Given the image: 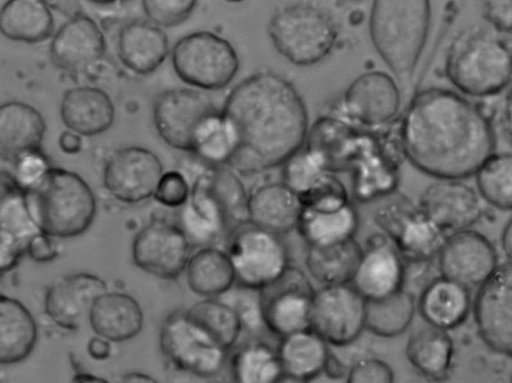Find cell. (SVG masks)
Here are the masks:
<instances>
[{
	"instance_id": "obj_2",
	"label": "cell",
	"mask_w": 512,
	"mask_h": 383,
	"mask_svg": "<svg viewBox=\"0 0 512 383\" xmlns=\"http://www.w3.org/2000/svg\"><path fill=\"white\" fill-rule=\"evenodd\" d=\"M221 110L239 138L228 164L238 174L247 176L283 165L306 142L305 103L293 84L275 72H256L240 81Z\"/></svg>"
},
{
	"instance_id": "obj_38",
	"label": "cell",
	"mask_w": 512,
	"mask_h": 383,
	"mask_svg": "<svg viewBox=\"0 0 512 383\" xmlns=\"http://www.w3.org/2000/svg\"><path fill=\"white\" fill-rule=\"evenodd\" d=\"M230 370L238 383H275L283 378L277 348L261 340L238 347L231 357Z\"/></svg>"
},
{
	"instance_id": "obj_46",
	"label": "cell",
	"mask_w": 512,
	"mask_h": 383,
	"mask_svg": "<svg viewBox=\"0 0 512 383\" xmlns=\"http://www.w3.org/2000/svg\"><path fill=\"white\" fill-rule=\"evenodd\" d=\"M387 198L388 200L376 210L374 222L381 232L393 241L404 223L416 212L418 204L405 194L396 191L389 194Z\"/></svg>"
},
{
	"instance_id": "obj_45",
	"label": "cell",
	"mask_w": 512,
	"mask_h": 383,
	"mask_svg": "<svg viewBox=\"0 0 512 383\" xmlns=\"http://www.w3.org/2000/svg\"><path fill=\"white\" fill-rule=\"evenodd\" d=\"M300 198L303 207L320 211L335 210L351 202L347 188L332 171Z\"/></svg>"
},
{
	"instance_id": "obj_50",
	"label": "cell",
	"mask_w": 512,
	"mask_h": 383,
	"mask_svg": "<svg viewBox=\"0 0 512 383\" xmlns=\"http://www.w3.org/2000/svg\"><path fill=\"white\" fill-rule=\"evenodd\" d=\"M191 187L178 171H168L161 176L154 199L164 206L175 208L183 206L189 199Z\"/></svg>"
},
{
	"instance_id": "obj_6",
	"label": "cell",
	"mask_w": 512,
	"mask_h": 383,
	"mask_svg": "<svg viewBox=\"0 0 512 383\" xmlns=\"http://www.w3.org/2000/svg\"><path fill=\"white\" fill-rule=\"evenodd\" d=\"M268 35L277 52L296 66H311L334 48L338 30L324 10L297 3L278 10L268 23Z\"/></svg>"
},
{
	"instance_id": "obj_62",
	"label": "cell",
	"mask_w": 512,
	"mask_h": 383,
	"mask_svg": "<svg viewBox=\"0 0 512 383\" xmlns=\"http://www.w3.org/2000/svg\"><path fill=\"white\" fill-rule=\"evenodd\" d=\"M511 381H512V375H511Z\"/></svg>"
},
{
	"instance_id": "obj_59",
	"label": "cell",
	"mask_w": 512,
	"mask_h": 383,
	"mask_svg": "<svg viewBox=\"0 0 512 383\" xmlns=\"http://www.w3.org/2000/svg\"><path fill=\"white\" fill-rule=\"evenodd\" d=\"M87 1L94 3V4L106 5V4H112V3H115L118 1H123V0H87Z\"/></svg>"
},
{
	"instance_id": "obj_37",
	"label": "cell",
	"mask_w": 512,
	"mask_h": 383,
	"mask_svg": "<svg viewBox=\"0 0 512 383\" xmlns=\"http://www.w3.org/2000/svg\"><path fill=\"white\" fill-rule=\"evenodd\" d=\"M416 307L414 294L404 288L380 299L366 300L365 329L378 337H397L411 325Z\"/></svg>"
},
{
	"instance_id": "obj_39",
	"label": "cell",
	"mask_w": 512,
	"mask_h": 383,
	"mask_svg": "<svg viewBox=\"0 0 512 383\" xmlns=\"http://www.w3.org/2000/svg\"><path fill=\"white\" fill-rule=\"evenodd\" d=\"M446 237L445 231L418 206L393 242L405 262H427L438 256Z\"/></svg>"
},
{
	"instance_id": "obj_43",
	"label": "cell",
	"mask_w": 512,
	"mask_h": 383,
	"mask_svg": "<svg viewBox=\"0 0 512 383\" xmlns=\"http://www.w3.org/2000/svg\"><path fill=\"white\" fill-rule=\"evenodd\" d=\"M282 166L281 181L299 196L314 187L331 171L325 158L305 144Z\"/></svg>"
},
{
	"instance_id": "obj_9",
	"label": "cell",
	"mask_w": 512,
	"mask_h": 383,
	"mask_svg": "<svg viewBox=\"0 0 512 383\" xmlns=\"http://www.w3.org/2000/svg\"><path fill=\"white\" fill-rule=\"evenodd\" d=\"M160 348L177 368L199 377H212L223 368L228 350L186 311L166 317L160 330Z\"/></svg>"
},
{
	"instance_id": "obj_48",
	"label": "cell",
	"mask_w": 512,
	"mask_h": 383,
	"mask_svg": "<svg viewBox=\"0 0 512 383\" xmlns=\"http://www.w3.org/2000/svg\"><path fill=\"white\" fill-rule=\"evenodd\" d=\"M394 373L390 365L375 356L364 354L354 358L346 376L349 383H391Z\"/></svg>"
},
{
	"instance_id": "obj_61",
	"label": "cell",
	"mask_w": 512,
	"mask_h": 383,
	"mask_svg": "<svg viewBox=\"0 0 512 383\" xmlns=\"http://www.w3.org/2000/svg\"><path fill=\"white\" fill-rule=\"evenodd\" d=\"M350 1H359V0H350Z\"/></svg>"
},
{
	"instance_id": "obj_52",
	"label": "cell",
	"mask_w": 512,
	"mask_h": 383,
	"mask_svg": "<svg viewBox=\"0 0 512 383\" xmlns=\"http://www.w3.org/2000/svg\"><path fill=\"white\" fill-rule=\"evenodd\" d=\"M51 237L46 233L39 232L31 239L27 252L33 260L48 262L57 256V247Z\"/></svg>"
},
{
	"instance_id": "obj_29",
	"label": "cell",
	"mask_w": 512,
	"mask_h": 383,
	"mask_svg": "<svg viewBox=\"0 0 512 383\" xmlns=\"http://www.w3.org/2000/svg\"><path fill=\"white\" fill-rule=\"evenodd\" d=\"M417 308L427 324L444 330L455 328L469 314V289L440 275L421 290Z\"/></svg>"
},
{
	"instance_id": "obj_55",
	"label": "cell",
	"mask_w": 512,
	"mask_h": 383,
	"mask_svg": "<svg viewBox=\"0 0 512 383\" xmlns=\"http://www.w3.org/2000/svg\"><path fill=\"white\" fill-rule=\"evenodd\" d=\"M89 355L96 360H104L110 355L109 340L101 336L92 337L87 344Z\"/></svg>"
},
{
	"instance_id": "obj_27",
	"label": "cell",
	"mask_w": 512,
	"mask_h": 383,
	"mask_svg": "<svg viewBox=\"0 0 512 383\" xmlns=\"http://www.w3.org/2000/svg\"><path fill=\"white\" fill-rule=\"evenodd\" d=\"M277 352L283 369L282 380L310 382L325 368L329 344L311 327L280 338Z\"/></svg>"
},
{
	"instance_id": "obj_60",
	"label": "cell",
	"mask_w": 512,
	"mask_h": 383,
	"mask_svg": "<svg viewBox=\"0 0 512 383\" xmlns=\"http://www.w3.org/2000/svg\"><path fill=\"white\" fill-rule=\"evenodd\" d=\"M228 2H241L242 0H227Z\"/></svg>"
},
{
	"instance_id": "obj_5",
	"label": "cell",
	"mask_w": 512,
	"mask_h": 383,
	"mask_svg": "<svg viewBox=\"0 0 512 383\" xmlns=\"http://www.w3.org/2000/svg\"><path fill=\"white\" fill-rule=\"evenodd\" d=\"M30 215L41 232L69 238L84 233L94 220L96 199L87 182L75 172L51 167L25 190Z\"/></svg>"
},
{
	"instance_id": "obj_51",
	"label": "cell",
	"mask_w": 512,
	"mask_h": 383,
	"mask_svg": "<svg viewBox=\"0 0 512 383\" xmlns=\"http://www.w3.org/2000/svg\"><path fill=\"white\" fill-rule=\"evenodd\" d=\"M480 7L489 27L512 36V0H480Z\"/></svg>"
},
{
	"instance_id": "obj_58",
	"label": "cell",
	"mask_w": 512,
	"mask_h": 383,
	"mask_svg": "<svg viewBox=\"0 0 512 383\" xmlns=\"http://www.w3.org/2000/svg\"><path fill=\"white\" fill-rule=\"evenodd\" d=\"M123 382H156L151 376L140 372H130L122 376Z\"/></svg>"
},
{
	"instance_id": "obj_4",
	"label": "cell",
	"mask_w": 512,
	"mask_h": 383,
	"mask_svg": "<svg viewBox=\"0 0 512 383\" xmlns=\"http://www.w3.org/2000/svg\"><path fill=\"white\" fill-rule=\"evenodd\" d=\"M489 27H469L449 42L444 75L455 90L470 98H491L512 85V43Z\"/></svg>"
},
{
	"instance_id": "obj_40",
	"label": "cell",
	"mask_w": 512,
	"mask_h": 383,
	"mask_svg": "<svg viewBox=\"0 0 512 383\" xmlns=\"http://www.w3.org/2000/svg\"><path fill=\"white\" fill-rule=\"evenodd\" d=\"M197 179L220 204L230 222L247 221L248 192L238 173L228 165L209 166Z\"/></svg>"
},
{
	"instance_id": "obj_33",
	"label": "cell",
	"mask_w": 512,
	"mask_h": 383,
	"mask_svg": "<svg viewBox=\"0 0 512 383\" xmlns=\"http://www.w3.org/2000/svg\"><path fill=\"white\" fill-rule=\"evenodd\" d=\"M186 275L190 289L207 298L221 296L236 283L234 268L226 249L215 245L201 247L190 257Z\"/></svg>"
},
{
	"instance_id": "obj_28",
	"label": "cell",
	"mask_w": 512,
	"mask_h": 383,
	"mask_svg": "<svg viewBox=\"0 0 512 383\" xmlns=\"http://www.w3.org/2000/svg\"><path fill=\"white\" fill-rule=\"evenodd\" d=\"M46 131L41 113L21 101L3 103L0 108V152L14 161L21 154L40 149Z\"/></svg>"
},
{
	"instance_id": "obj_57",
	"label": "cell",
	"mask_w": 512,
	"mask_h": 383,
	"mask_svg": "<svg viewBox=\"0 0 512 383\" xmlns=\"http://www.w3.org/2000/svg\"><path fill=\"white\" fill-rule=\"evenodd\" d=\"M501 244L505 255L512 260V217L506 223L502 236Z\"/></svg>"
},
{
	"instance_id": "obj_10",
	"label": "cell",
	"mask_w": 512,
	"mask_h": 383,
	"mask_svg": "<svg viewBox=\"0 0 512 383\" xmlns=\"http://www.w3.org/2000/svg\"><path fill=\"white\" fill-rule=\"evenodd\" d=\"M366 299L351 283L323 285L315 290L310 327L329 345L354 344L365 329Z\"/></svg>"
},
{
	"instance_id": "obj_44",
	"label": "cell",
	"mask_w": 512,
	"mask_h": 383,
	"mask_svg": "<svg viewBox=\"0 0 512 383\" xmlns=\"http://www.w3.org/2000/svg\"><path fill=\"white\" fill-rule=\"evenodd\" d=\"M218 298L234 310L243 331L256 335L266 329L260 290L235 283Z\"/></svg>"
},
{
	"instance_id": "obj_16",
	"label": "cell",
	"mask_w": 512,
	"mask_h": 383,
	"mask_svg": "<svg viewBox=\"0 0 512 383\" xmlns=\"http://www.w3.org/2000/svg\"><path fill=\"white\" fill-rule=\"evenodd\" d=\"M162 175V163L154 152L140 146H128L108 158L103 183L118 201L138 203L154 195Z\"/></svg>"
},
{
	"instance_id": "obj_32",
	"label": "cell",
	"mask_w": 512,
	"mask_h": 383,
	"mask_svg": "<svg viewBox=\"0 0 512 383\" xmlns=\"http://www.w3.org/2000/svg\"><path fill=\"white\" fill-rule=\"evenodd\" d=\"M37 340V326L29 310L18 300L0 298V362L13 364L24 360Z\"/></svg>"
},
{
	"instance_id": "obj_26",
	"label": "cell",
	"mask_w": 512,
	"mask_h": 383,
	"mask_svg": "<svg viewBox=\"0 0 512 383\" xmlns=\"http://www.w3.org/2000/svg\"><path fill=\"white\" fill-rule=\"evenodd\" d=\"M88 321L96 335L122 342L138 335L144 316L139 303L131 295L107 291L94 301Z\"/></svg>"
},
{
	"instance_id": "obj_42",
	"label": "cell",
	"mask_w": 512,
	"mask_h": 383,
	"mask_svg": "<svg viewBox=\"0 0 512 383\" xmlns=\"http://www.w3.org/2000/svg\"><path fill=\"white\" fill-rule=\"evenodd\" d=\"M185 311L228 351L236 344L243 331L234 310L219 298H206Z\"/></svg>"
},
{
	"instance_id": "obj_36",
	"label": "cell",
	"mask_w": 512,
	"mask_h": 383,
	"mask_svg": "<svg viewBox=\"0 0 512 383\" xmlns=\"http://www.w3.org/2000/svg\"><path fill=\"white\" fill-rule=\"evenodd\" d=\"M238 147L239 138L233 124L217 109L197 127L191 152L209 166H221L229 164Z\"/></svg>"
},
{
	"instance_id": "obj_56",
	"label": "cell",
	"mask_w": 512,
	"mask_h": 383,
	"mask_svg": "<svg viewBox=\"0 0 512 383\" xmlns=\"http://www.w3.org/2000/svg\"><path fill=\"white\" fill-rule=\"evenodd\" d=\"M51 9L58 11L68 18L76 16L81 12L79 0H43Z\"/></svg>"
},
{
	"instance_id": "obj_54",
	"label": "cell",
	"mask_w": 512,
	"mask_h": 383,
	"mask_svg": "<svg viewBox=\"0 0 512 383\" xmlns=\"http://www.w3.org/2000/svg\"><path fill=\"white\" fill-rule=\"evenodd\" d=\"M81 136L70 129L63 131L58 139L60 149L66 154H77L82 147Z\"/></svg>"
},
{
	"instance_id": "obj_49",
	"label": "cell",
	"mask_w": 512,
	"mask_h": 383,
	"mask_svg": "<svg viewBox=\"0 0 512 383\" xmlns=\"http://www.w3.org/2000/svg\"><path fill=\"white\" fill-rule=\"evenodd\" d=\"M12 173L16 182L27 190L35 185L51 168L48 158L40 150H32L18 156Z\"/></svg>"
},
{
	"instance_id": "obj_17",
	"label": "cell",
	"mask_w": 512,
	"mask_h": 383,
	"mask_svg": "<svg viewBox=\"0 0 512 383\" xmlns=\"http://www.w3.org/2000/svg\"><path fill=\"white\" fill-rule=\"evenodd\" d=\"M440 275L470 289L479 287L497 266V252L481 233L464 229L455 231L438 254Z\"/></svg>"
},
{
	"instance_id": "obj_31",
	"label": "cell",
	"mask_w": 512,
	"mask_h": 383,
	"mask_svg": "<svg viewBox=\"0 0 512 383\" xmlns=\"http://www.w3.org/2000/svg\"><path fill=\"white\" fill-rule=\"evenodd\" d=\"M0 27L7 39L34 44L52 36L54 18L43 0H7L1 9Z\"/></svg>"
},
{
	"instance_id": "obj_20",
	"label": "cell",
	"mask_w": 512,
	"mask_h": 383,
	"mask_svg": "<svg viewBox=\"0 0 512 383\" xmlns=\"http://www.w3.org/2000/svg\"><path fill=\"white\" fill-rule=\"evenodd\" d=\"M418 206L444 231L468 229L482 216L481 198L457 179H437L421 193Z\"/></svg>"
},
{
	"instance_id": "obj_19",
	"label": "cell",
	"mask_w": 512,
	"mask_h": 383,
	"mask_svg": "<svg viewBox=\"0 0 512 383\" xmlns=\"http://www.w3.org/2000/svg\"><path fill=\"white\" fill-rule=\"evenodd\" d=\"M41 232L27 207L25 190L13 175L2 170L0 198V267L12 270L28 250L31 239Z\"/></svg>"
},
{
	"instance_id": "obj_41",
	"label": "cell",
	"mask_w": 512,
	"mask_h": 383,
	"mask_svg": "<svg viewBox=\"0 0 512 383\" xmlns=\"http://www.w3.org/2000/svg\"><path fill=\"white\" fill-rule=\"evenodd\" d=\"M478 193L491 206L512 210V152H494L475 173Z\"/></svg>"
},
{
	"instance_id": "obj_12",
	"label": "cell",
	"mask_w": 512,
	"mask_h": 383,
	"mask_svg": "<svg viewBox=\"0 0 512 383\" xmlns=\"http://www.w3.org/2000/svg\"><path fill=\"white\" fill-rule=\"evenodd\" d=\"M260 291L264 323L269 332L281 338L310 327L315 289L303 271L290 265Z\"/></svg>"
},
{
	"instance_id": "obj_1",
	"label": "cell",
	"mask_w": 512,
	"mask_h": 383,
	"mask_svg": "<svg viewBox=\"0 0 512 383\" xmlns=\"http://www.w3.org/2000/svg\"><path fill=\"white\" fill-rule=\"evenodd\" d=\"M405 159L436 179L475 175L495 152L494 120L480 103L455 89L414 92L398 127Z\"/></svg>"
},
{
	"instance_id": "obj_13",
	"label": "cell",
	"mask_w": 512,
	"mask_h": 383,
	"mask_svg": "<svg viewBox=\"0 0 512 383\" xmlns=\"http://www.w3.org/2000/svg\"><path fill=\"white\" fill-rule=\"evenodd\" d=\"M402 95L393 76L378 70L364 72L350 83L344 93L345 118L365 129L387 125L398 115Z\"/></svg>"
},
{
	"instance_id": "obj_30",
	"label": "cell",
	"mask_w": 512,
	"mask_h": 383,
	"mask_svg": "<svg viewBox=\"0 0 512 383\" xmlns=\"http://www.w3.org/2000/svg\"><path fill=\"white\" fill-rule=\"evenodd\" d=\"M453 350L452 339L446 330L428 324L409 335L405 354L422 376L443 381L448 377Z\"/></svg>"
},
{
	"instance_id": "obj_34",
	"label": "cell",
	"mask_w": 512,
	"mask_h": 383,
	"mask_svg": "<svg viewBox=\"0 0 512 383\" xmlns=\"http://www.w3.org/2000/svg\"><path fill=\"white\" fill-rule=\"evenodd\" d=\"M359 215L352 202L335 210L303 207L296 230L307 246H322L354 238Z\"/></svg>"
},
{
	"instance_id": "obj_8",
	"label": "cell",
	"mask_w": 512,
	"mask_h": 383,
	"mask_svg": "<svg viewBox=\"0 0 512 383\" xmlns=\"http://www.w3.org/2000/svg\"><path fill=\"white\" fill-rule=\"evenodd\" d=\"M172 65L186 84L203 90H219L236 76L239 58L227 39L210 31H197L174 45Z\"/></svg>"
},
{
	"instance_id": "obj_25",
	"label": "cell",
	"mask_w": 512,
	"mask_h": 383,
	"mask_svg": "<svg viewBox=\"0 0 512 383\" xmlns=\"http://www.w3.org/2000/svg\"><path fill=\"white\" fill-rule=\"evenodd\" d=\"M117 53L129 70L139 75H147L165 61L169 53L168 38L154 23L132 21L119 31Z\"/></svg>"
},
{
	"instance_id": "obj_35",
	"label": "cell",
	"mask_w": 512,
	"mask_h": 383,
	"mask_svg": "<svg viewBox=\"0 0 512 383\" xmlns=\"http://www.w3.org/2000/svg\"><path fill=\"white\" fill-rule=\"evenodd\" d=\"M362 246L351 238L322 246H307L305 266L309 275L323 285L350 283Z\"/></svg>"
},
{
	"instance_id": "obj_3",
	"label": "cell",
	"mask_w": 512,
	"mask_h": 383,
	"mask_svg": "<svg viewBox=\"0 0 512 383\" xmlns=\"http://www.w3.org/2000/svg\"><path fill=\"white\" fill-rule=\"evenodd\" d=\"M369 33L402 93L413 95L440 43L430 0H373Z\"/></svg>"
},
{
	"instance_id": "obj_22",
	"label": "cell",
	"mask_w": 512,
	"mask_h": 383,
	"mask_svg": "<svg viewBox=\"0 0 512 383\" xmlns=\"http://www.w3.org/2000/svg\"><path fill=\"white\" fill-rule=\"evenodd\" d=\"M106 49L96 22L80 13L68 19L53 35L49 55L58 68L79 72L98 62Z\"/></svg>"
},
{
	"instance_id": "obj_53",
	"label": "cell",
	"mask_w": 512,
	"mask_h": 383,
	"mask_svg": "<svg viewBox=\"0 0 512 383\" xmlns=\"http://www.w3.org/2000/svg\"><path fill=\"white\" fill-rule=\"evenodd\" d=\"M497 119L503 134L512 144V85L503 92Z\"/></svg>"
},
{
	"instance_id": "obj_21",
	"label": "cell",
	"mask_w": 512,
	"mask_h": 383,
	"mask_svg": "<svg viewBox=\"0 0 512 383\" xmlns=\"http://www.w3.org/2000/svg\"><path fill=\"white\" fill-rule=\"evenodd\" d=\"M107 291L106 282L91 273L60 277L46 291L45 312L59 327L77 330L88 319L94 301Z\"/></svg>"
},
{
	"instance_id": "obj_23",
	"label": "cell",
	"mask_w": 512,
	"mask_h": 383,
	"mask_svg": "<svg viewBox=\"0 0 512 383\" xmlns=\"http://www.w3.org/2000/svg\"><path fill=\"white\" fill-rule=\"evenodd\" d=\"M303 204L300 196L281 182L257 185L248 194L247 220L284 235L296 229Z\"/></svg>"
},
{
	"instance_id": "obj_15",
	"label": "cell",
	"mask_w": 512,
	"mask_h": 383,
	"mask_svg": "<svg viewBox=\"0 0 512 383\" xmlns=\"http://www.w3.org/2000/svg\"><path fill=\"white\" fill-rule=\"evenodd\" d=\"M191 247L179 225L154 220L135 236L132 257L135 265L148 274L174 279L186 269Z\"/></svg>"
},
{
	"instance_id": "obj_24",
	"label": "cell",
	"mask_w": 512,
	"mask_h": 383,
	"mask_svg": "<svg viewBox=\"0 0 512 383\" xmlns=\"http://www.w3.org/2000/svg\"><path fill=\"white\" fill-rule=\"evenodd\" d=\"M60 115L68 129L82 136H95L112 126L115 109L110 96L102 89L78 86L63 94Z\"/></svg>"
},
{
	"instance_id": "obj_18",
	"label": "cell",
	"mask_w": 512,
	"mask_h": 383,
	"mask_svg": "<svg viewBox=\"0 0 512 383\" xmlns=\"http://www.w3.org/2000/svg\"><path fill=\"white\" fill-rule=\"evenodd\" d=\"M405 267L392 239L383 232L374 233L362 246L350 283L366 300L380 299L403 288Z\"/></svg>"
},
{
	"instance_id": "obj_11",
	"label": "cell",
	"mask_w": 512,
	"mask_h": 383,
	"mask_svg": "<svg viewBox=\"0 0 512 383\" xmlns=\"http://www.w3.org/2000/svg\"><path fill=\"white\" fill-rule=\"evenodd\" d=\"M473 314L483 342L492 351L512 357V260L497 265L479 286Z\"/></svg>"
},
{
	"instance_id": "obj_7",
	"label": "cell",
	"mask_w": 512,
	"mask_h": 383,
	"mask_svg": "<svg viewBox=\"0 0 512 383\" xmlns=\"http://www.w3.org/2000/svg\"><path fill=\"white\" fill-rule=\"evenodd\" d=\"M226 251L236 283L258 290L274 282L290 266L288 248L281 235L248 220L229 233Z\"/></svg>"
},
{
	"instance_id": "obj_47",
	"label": "cell",
	"mask_w": 512,
	"mask_h": 383,
	"mask_svg": "<svg viewBox=\"0 0 512 383\" xmlns=\"http://www.w3.org/2000/svg\"><path fill=\"white\" fill-rule=\"evenodd\" d=\"M196 4L197 0H142L147 17L162 27H173L184 22Z\"/></svg>"
},
{
	"instance_id": "obj_14",
	"label": "cell",
	"mask_w": 512,
	"mask_h": 383,
	"mask_svg": "<svg viewBox=\"0 0 512 383\" xmlns=\"http://www.w3.org/2000/svg\"><path fill=\"white\" fill-rule=\"evenodd\" d=\"M217 110L213 101L200 90L170 89L160 93L153 104V122L157 133L169 146L192 151L194 133L201 121Z\"/></svg>"
}]
</instances>
